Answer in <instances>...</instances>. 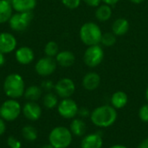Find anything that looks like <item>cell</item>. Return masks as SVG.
I'll return each instance as SVG.
<instances>
[{"label":"cell","instance_id":"484cf974","mask_svg":"<svg viewBox=\"0 0 148 148\" xmlns=\"http://www.w3.org/2000/svg\"><path fill=\"white\" fill-rule=\"evenodd\" d=\"M58 53H59V46L57 42H56L55 41H49L45 44L44 46L45 56L55 58Z\"/></svg>","mask_w":148,"mask_h":148},{"label":"cell","instance_id":"ac0fdd59","mask_svg":"<svg viewBox=\"0 0 148 148\" xmlns=\"http://www.w3.org/2000/svg\"><path fill=\"white\" fill-rule=\"evenodd\" d=\"M129 22L124 17H119L115 19L112 24V32L116 36H122L126 35L129 30Z\"/></svg>","mask_w":148,"mask_h":148},{"label":"cell","instance_id":"74e56055","mask_svg":"<svg viewBox=\"0 0 148 148\" xmlns=\"http://www.w3.org/2000/svg\"><path fill=\"white\" fill-rule=\"evenodd\" d=\"M109 148H127L126 146H123V145H120V144H117V145H114L112 147H110Z\"/></svg>","mask_w":148,"mask_h":148},{"label":"cell","instance_id":"4fadbf2b","mask_svg":"<svg viewBox=\"0 0 148 148\" xmlns=\"http://www.w3.org/2000/svg\"><path fill=\"white\" fill-rule=\"evenodd\" d=\"M16 61L21 65H29L35 60L34 50L28 46H21L15 50Z\"/></svg>","mask_w":148,"mask_h":148},{"label":"cell","instance_id":"30bf717a","mask_svg":"<svg viewBox=\"0 0 148 148\" xmlns=\"http://www.w3.org/2000/svg\"><path fill=\"white\" fill-rule=\"evenodd\" d=\"M55 92L62 99L70 98L75 91V84L70 78H62L55 84Z\"/></svg>","mask_w":148,"mask_h":148},{"label":"cell","instance_id":"4dcf8cb0","mask_svg":"<svg viewBox=\"0 0 148 148\" xmlns=\"http://www.w3.org/2000/svg\"><path fill=\"white\" fill-rule=\"evenodd\" d=\"M41 88L47 92H50L55 88V84L50 80H45L41 83Z\"/></svg>","mask_w":148,"mask_h":148},{"label":"cell","instance_id":"ffe728a7","mask_svg":"<svg viewBox=\"0 0 148 148\" xmlns=\"http://www.w3.org/2000/svg\"><path fill=\"white\" fill-rule=\"evenodd\" d=\"M69 130L73 135L76 137H82L86 134L87 126L82 119H74L70 123Z\"/></svg>","mask_w":148,"mask_h":148},{"label":"cell","instance_id":"7a4b0ae2","mask_svg":"<svg viewBox=\"0 0 148 148\" xmlns=\"http://www.w3.org/2000/svg\"><path fill=\"white\" fill-rule=\"evenodd\" d=\"M3 88L4 94L10 99L16 100L23 96L26 88L24 80L22 75L17 73H12L5 77Z\"/></svg>","mask_w":148,"mask_h":148},{"label":"cell","instance_id":"8992f818","mask_svg":"<svg viewBox=\"0 0 148 148\" xmlns=\"http://www.w3.org/2000/svg\"><path fill=\"white\" fill-rule=\"evenodd\" d=\"M22 113L20 103L15 99H8L0 106V117L5 121L16 120Z\"/></svg>","mask_w":148,"mask_h":148},{"label":"cell","instance_id":"44dd1931","mask_svg":"<svg viewBox=\"0 0 148 148\" xmlns=\"http://www.w3.org/2000/svg\"><path fill=\"white\" fill-rule=\"evenodd\" d=\"M13 14V8L10 2L6 0H0V24L9 22Z\"/></svg>","mask_w":148,"mask_h":148},{"label":"cell","instance_id":"ab89813d","mask_svg":"<svg viewBox=\"0 0 148 148\" xmlns=\"http://www.w3.org/2000/svg\"><path fill=\"white\" fill-rule=\"evenodd\" d=\"M40 148H54V147L52 146V145H50L49 143V144H45V145H43V146H42Z\"/></svg>","mask_w":148,"mask_h":148},{"label":"cell","instance_id":"60d3db41","mask_svg":"<svg viewBox=\"0 0 148 148\" xmlns=\"http://www.w3.org/2000/svg\"><path fill=\"white\" fill-rule=\"evenodd\" d=\"M145 95H146V99H147V101L148 102V87L147 88V89H146V94H145Z\"/></svg>","mask_w":148,"mask_h":148},{"label":"cell","instance_id":"6da1fadb","mask_svg":"<svg viewBox=\"0 0 148 148\" xmlns=\"http://www.w3.org/2000/svg\"><path fill=\"white\" fill-rule=\"evenodd\" d=\"M90 119L92 123L98 127H109L117 120V111L109 105L100 106L91 112Z\"/></svg>","mask_w":148,"mask_h":148},{"label":"cell","instance_id":"d6986e66","mask_svg":"<svg viewBox=\"0 0 148 148\" xmlns=\"http://www.w3.org/2000/svg\"><path fill=\"white\" fill-rule=\"evenodd\" d=\"M111 106L115 109L123 108L128 101L127 95L123 91H116L111 96Z\"/></svg>","mask_w":148,"mask_h":148},{"label":"cell","instance_id":"7402d4cb","mask_svg":"<svg viewBox=\"0 0 148 148\" xmlns=\"http://www.w3.org/2000/svg\"><path fill=\"white\" fill-rule=\"evenodd\" d=\"M112 8L110 5H108L106 3L99 5L96 8L95 10V17L98 21L104 23L109 20L112 16Z\"/></svg>","mask_w":148,"mask_h":148},{"label":"cell","instance_id":"83f0119b","mask_svg":"<svg viewBox=\"0 0 148 148\" xmlns=\"http://www.w3.org/2000/svg\"><path fill=\"white\" fill-rule=\"evenodd\" d=\"M61 1L66 8L70 10L77 9L82 2V0H61Z\"/></svg>","mask_w":148,"mask_h":148},{"label":"cell","instance_id":"9a60e30c","mask_svg":"<svg viewBox=\"0 0 148 148\" xmlns=\"http://www.w3.org/2000/svg\"><path fill=\"white\" fill-rule=\"evenodd\" d=\"M101 84V76L96 72H88L82 78V86L88 91H94Z\"/></svg>","mask_w":148,"mask_h":148},{"label":"cell","instance_id":"d6a6232c","mask_svg":"<svg viewBox=\"0 0 148 148\" xmlns=\"http://www.w3.org/2000/svg\"><path fill=\"white\" fill-rule=\"evenodd\" d=\"M89 7H98L101 5V3L102 2L101 0H82Z\"/></svg>","mask_w":148,"mask_h":148},{"label":"cell","instance_id":"5b68a950","mask_svg":"<svg viewBox=\"0 0 148 148\" xmlns=\"http://www.w3.org/2000/svg\"><path fill=\"white\" fill-rule=\"evenodd\" d=\"M33 17L34 14L32 11L13 13L8 22L9 26L13 31L16 32L24 31L29 26Z\"/></svg>","mask_w":148,"mask_h":148},{"label":"cell","instance_id":"7c38bea8","mask_svg":"<svg viewBox=\"0 0 148 148\" xmlns=\"http://www.w3.org/2000/svg\"><path fill=\"white\" fill-rule=\"evenodd\" d=\"M22 113L27 120L36 121L42 116V108L36 101H27L22 108Z\"/></svg>","mask_w":148,"mask_h":148},{"label":"cell","instance_id":"d4e9b609","mask_svg":"<svg viewBox=\"0 0 148 148\" xmlns=\"http://www.w3.org/2000/svg\"><path fill=\"white\" fill-rule=\"evenodd\" d=\"M22 136L23 138L29 142L35 141L37 137H38V133L37 130L36 129V127H34L33 126L30 125H26L22 128Z\"/></svg>","mask_w":148,"mask_h":148},{"label":"cell","instance_id":"f1b7e54d","mask_svg":"<svg viewBox=\"0 0 148 148\" xmlns=\"http://www.w3.org/2000/svg\"><path fill=\"white\" fill-rule=\"evenodd\" d=\"M139 117L143 122H148V103L143 105L139 110Z\"/></svg>","mask_w":148,"mask_h":148},{"label":"cell","instance_id":"e575fe53","mask_svg":"<svg viewBox=\"0 0 148 148\" xmlns=\"http://www.w3.org/2000/svg\"><path fill=\"white\" fill-rule=\"evenodd\" d=\"M138 148H148V138L143 140L138 146Z\"/></svg>","mask_w":148,"mask_h":148},{"label":"cell","instance_id":"52a82bcc","mask_svg":"<svg viewBox=\"0 0 148 148\" xmlns=\"http://www.w3.org/2000/svg\"><path fill=\"white\" fill-rule=\"evenodd\" d=\"M103 58L104 50L99 44L88 46L83 55L84 63L89 68H95L99 66L102 62Z\"/></svg>","mask_w":148,"mask_h":148},{"label":"cell","instance_id":"b9f144b4","mask_svg":"<svg viewBox=\"0 0 148 148\" xmlns=\"http://www.w3.org/2000/svg\"><path fill=\"white\" fill-rule=\"evenodd\" d=\"M6 1H9V2H11V0H6Z\"/></svg>","mask_w":148,"mask_h":148},{"label":"cell","instance_id":"1f68e13d","mask_svg":"<svg viewBox=\"0 0 148 148\" xmlns=\"http://www.w3.org/2000/svg\"><path fill=\"white\" fill-rule=\"evenodd\" d=\"M90 112L89 110L87 108H79V110H78V114L77 115H79L80 117L82 118H86V117H88L90 116Z\"/></svg>","mask_w":148,"mask_h":148},{"label":"cell","instance_id":"f546056e","mask_svg":"<svg viewBox=\"0 0 148 148\" xmlns=\"http://www.w3.org/2000/svg\"><path fill=\"white\" fill-rule=\"evenodd\" d=\"M7 145L10 148H21L22 143L14 136H9L7 139Z\"/></svg>","mask_w":148,"mask_h":148},{"label":"cell","instance_id":"5bb4252c","mask_svg":"<svg viewBox=\"0 0 148 148\" xmlns=\"http://www.w3.org/2000/svg\"><path fill=\"white\" fill-rule=\"evenodd\" d=\"M102 146L103 140L100 133H94L85 135L81 141L82 148H101Z\"/></svg>","mask_w":148,"mask_h":148},{"label":"cell","instance_id":"836d02e7","mask_svg":"<svg viewBox=\"0 0 148 148\" xmlns=\"http://www.w3.org/2000/svg\"><path fill=\"white\" fill-rule=\"evenodd\" d=\"M6 132V123L3 119L0 117V136L3 135Z\"/></svg>","mask_w":148,"mask_h":148},{"label":"cell","instance_id":"9c48e42d","mask_svg":"<svg viewBox=\"0 0 148 148\" xmlns=\"http://www.w3.org/2000/svg\"><path fill=\"white\" fill-rule=\"evenodd\" d=\"M79 107L71 98L62 99L57 105V111L60 116L64 119H74L78 114Z\"/></svg>","mask_w":148,"mask_h":148},{"label":"cell","instance_id":"4316f807","mask_svg":"<svg viewBox=\"0 0 148 148\" xmlns=\"http://www.w3.org/2000/svg\"><path fill=\"white\" fill-rule=\"evenodd\" d=\"M116 42V36L113 32L102 33L101 43L105 47H112Z\"/></svg>","mask_w":148,"mask_h":148},{"label":"cell","instance_id":"ba28073f","mask_svg":"<svg viewBox=\"0 0 148 148\" xmlns=\"http://www.w3.org/2000/svg\"><path fill=\"white\" fill-rule=\"evenodd\" d=\"M57 63L55 58L44 56L39 59L35 64V71L40 76L51 75L56 69Z\"/></svg>","mask_w":148,"mask_h":148},{"label":"cell","instance_id":"3957f363","mask_svg":"<svg viewBox=\"0 0 148 148\" xmlns=\"http://www.w3.org/2000/svg\"><path fill=\"white\" fill-rule=\"evenodd\" d=\"M101 36L102 31L99 25L93 22L83 23L79 30V36L81 41L88 47L101 43Z\"/></svg>","mask_w":148,"mask_h":148},{"label":"cell","instance_id":"cb8c5ba5","mask_svg":"<svg viewBox=\"0 0 148 148\" xmlns=\"http://www.w3.org/2000/svg\"><path fill=\"white\" fill-rule=\"evenodd\" d=\"M58 96L56 94L52 92H48L42 97V105L47 109H53L58 105Z\"/></svg>","mask_w":148,"mask_h":148},{"label":"cell","instance_id":"277c9868","mask_svg":"<svg viewBox=\"0 0 148 148\" xmlns=\"http://www.w3.org/2000/svg\"><path fill=\"white\" fill-rule=\"evenodd\" d=\"M73 134L69 128L58 126L54 127L49 134V142L54 148H68L72 143Z\"/></svg>","mask_w":148,"mask_h":148},{"label":"cell","instance_id":"e0dca14e","mask_svg":"<svg viewBox=\"0 0 148 148\" xmlns=\"http://www.w3.org/2000/svg\"><path fill=\"white\" fill-rule=\"evenodd\" d=\"M56 63L63 68H69L72 66L75 62V54L69 50L59 51V53L55 57Z\"/></svg>","mask_w":148,"mask_h":148},{"label":"cell","instance_id":"2e32d148","mask_svg":"<svg viewBox=\"0 0 148 148\" xmlns=\"http://www.w3.org/2000/svg\"><path fill=\"white\" fill-rule=\"evenodd\" d=\"M13 10L16 12L32 11L37 3L36 0H11L10 2Z\"/></svg>","mask_w":148,"mask_h":148},{"label":"cell","instance_id":"d590c367","mask_svg":"<svg viewBox=\"0 0 148 148\" xmlns=\"http://www.w3.org/2000/svg\"><path fill=\"white\" fill-rule=\"evenodd\" d=\"M104 3L108 4V5H110V6H114L120 0H101Z\"/></svg>","mask_w":148,"mask_h":148},{"label":"cell","instance_id":"8fae6325","mask_svg":"<svg viewBox=\"0 0 148 148\" xmlns=\"http://www.w3.org/2000/svg\"><path fill=\"white\" fill-rule=\"evenodd\" d=\"M17 41L15 36L10 32L0 33V51L2 53L10 54L16 49Z\"/></svg>","mask_w":148,"mask_h":148},{"label":"cell","instance_id":"603a6c76","mask_svg":"<svg viewBox=\"0 0 148 148\" xmlns=\"http://www.w3.org/2000/svg\"><path fill=\"white\" fill-rule=\"evenodd\" d=\"M42 94V89L37 85H31L25 88L23 96L28 101H38Z\"/></svg>","mask_w":148,"mask_h":148},{"label":"cell","instance_id":"8d00e7d4","mask_svg":"<svg viewBox=\"0 0 148 148\" xmlns=\"http://www.w3.org/2000/svg\"><path fill=\"white\" fill-rule=\"evenodd\" d=\"M5 61H6V59H5V55L0 51V67H2V66L4 65Z\"/></svg>","mask_w":148,"mask_h":148},{"label":"cell","instance_id":"f35d334b","mask_svg":"<svg viewBox=\"0 0 148 148\" xmlns=\"http://www.w3.org/2000/svg\"><path fill=\"white\" fill-rule=\"evenodd\" d=\"M145 0H130V2H132L133 3H136V4H139V3H143Z\"/></svg>","mask_w":148,"mask_h":148}]
</instances>
